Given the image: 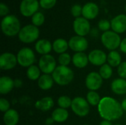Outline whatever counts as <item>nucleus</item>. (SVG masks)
I'll list each match as a JSON object with an SVG mask.
<instances>
[{
    "label": "nucleus",
    "instance_id": "obj_12",
    "mask_svg": "<svg viewBox=\"0 0 126 125\" xmlns=\"http://www.w3.org/2000/svg\"><path fill=\"white\" fill-rule=\"evenodd\" d=\"M103 78L99 73L92 71L90 72L86 78V86L90 91H96L100 89L103 85Z\"/></svg>",
    "mask_w": 126,
    "mask_h": 125
},
{
    "label": "nucleus",
    "instance_id": "obj_33",
    "mask_svg": "<svg viewBox=\"0 0 126 125\" xmlns=\"http://www.w3.org/2000/svg\"><path fill=\"white\" fill-rule=\"evenodd\" d=\"M57 0H39L40 6L45 10H49L55 7Z\"/></svg>",
    "mask_w": 126,
    "mask_h": 125
},
{
    "label": "nucleus",
    "instance_id": "obj_43",
    "mask_svg": "<svg viewBox=\"0 0 126 125\" xmlns=\"http://www.w3.org/2000/svg\"></svg>",
    "mask_w": 126,
    "mask_h": 125
},
{
    "label": "nucleus",
    "instance_id": "obj_35",
    "mask_svg": "<svg viewBox=\"0 0 126 125\" xmlns=\"http://www.w3.org/2000/svg\"><path fill=\"white\" fill-rule=\"evenodd\" d=\"M98 28L103 32L109 31V29L111 28V21L107 19H102L98 22Z\"/></svg>",
    "mask_w": 126,
    "mask_h": 125
},
{
    "label": "nucleus",
    "instance_id": "obj_8",
    "mask_svg": "<svg viewBox=\"0 0 126 125\" xmlns=\"http://www.w3.org/2000/svg\"><path fill=\"white\" fill-rule=\"evenodd\" d=\"M38 67L45 74H52L56 69V60L51 55H42L38 61Z\"/></svg>",
    "mask_w": 126,
    "mask_h": 125
},
{
    "label": "nucleus",
    "instance_id": "obj_25",
    "mask_svg": "<svg viewBox=\"0 0 126 125\" xmlns=\"http://www.w3.org/2000/svg\"><path fill=\"white\" fill-rule=\"evenodd\" d=\"M69 48V43L63 38H58L52 43V49L58 54L65 53Z\"/></svg>",
    "mask_w": 126,
    "mask_h": 125
},
{
    "label": "nucleus",
    "instance_id": "obj_24",
    "mask_svg": "<svg viewBox=\"0 0 126 125\" xmlns=\"http://www.w3.org/2000/svg\"><path fill=\"white\" fill-rule=\"evenodd\" d=\"M69 117V113L66 109L61 108H58L52 113V119H53L54 122H63L67 120Z\"/></svg>",
    "mask_w": 126,
    "mask_h": 125
},
{
    "label": "nucleus",
    "instance_id": "obj_42",
    "mask_svg": "<svg viewBox=\"0 0 126 125\" xmlns=\"http://www.w3.org/2000/svg\"><path fill=\"white\" fill-rule=\"evenodd\" d=\"M125 10H126V6H125Z\"/></svg>",
    "mask_w": 126,
    "mask_h": 125
},
{
    "label": "nucleus",
    "instance_id": "obj_18",
    "mask_svg": "<svg viewBox=\"0 0 126 125\" xmlns=\"http://www.w3.org/2000/svg\"><path fill=\"white\" fill-rule=\"evenodd\" d=\"M72 63L74 66L78 69L86 67L89 60V57L84 52H76L72 57Z\"/></svg>",
    "mask_w": 126,
    "mask_h": 125
},
{
    "label": "nucleus",
    "instance_id": "obj_38",
    "mask_svg": "<svg viewBox=\"0 0 126 125\" xmlns=\"http://www.w3.org/2000/svg\"><path fill=\"white\" fill-rule=\"evenodd\" d=\"M9 7L3 2H1L0 4V16L1 17H5L7 15H8V13H9Z\"/></svg>",
    "mask_w": 126,
    "mask_h": 125
},
{
    "label": "nucleus",
    "instance_id": "obj_31",
    "mask_svg": "<svg viewBox=\"0 0 126 125\" xmlns=\"http://www.w3.org/2000/svg\"><path fill=\"white\" fill-rule=\"evenodd\" d=\"M72 100L70 97L67 96H61L58 99V105H59V108L67 109L72 106Z\"/></svg>",
    "mask_w": 126,
    "mask_h": 125
},
{
    "label": "nucleus",
    "instance_id": "obj_23",
    "mask_svg": "<svg viewBox=\"0 0 126 125\" xmlns=\"http://www.w3.org/2000/svg\"><path fill=\"white\" fill-rule=\"evenodd\" d=\"M35 108L41 111H49L54 106V101L49 97H44L35 102Z\"/></svg>",
    "mask_w": 126,
    "mask_h": 125
},
{
    "label": "nucleus",
    "instance_id": "obj_29",
    "mask_svg": "<svg viewBox=\"0 0 126 125\" xmlns=\"http://www.w3.org/2000/svg\"><path fill=\"white\" fill-rule=\"evenodd\" d=\"M99 74L102 77L103 79H105V80L110 79L113 74L112 67L110 65L106 63L103 65L102 66H100V70H99Z\"/></svg>",
    "mask_w": 126,
    "mask_h": 125
},
{
    "label": "nucleus",
    "instance_id": "obj_15",
    "mask_svg": "<svg viewBox=\"0 0 126 125\" xmlns=\"http://www.w3.org/2000/svg\"><path fill=\"white\" fill-rule=\"evenodd\" d=\"M110 21L112 31L118 34L123 33L126 31V15L119 14Z\"/></svg>",
    "mask_w": 126,
    "mask_h": 125
},
{
    "label": "nucleus",
    "instance_id": "obj_6",
    "mask_svg": "<svg viewBox=\"0 0 126 125\" xmlns=\"http://www.w3.org/2000/svg\"><path fill=\"white\" fill-rule=\"evenodd\" d=\"M18 63L22 67H30L35 62V55L34 52L28 47L21 49L17 55Z\"/></svg>",
    "mask_w": 126,
    "mask_h": 125
},
{
    "label": "nucleus",
    "instance_id": "obj_9",
    "mask_svg": "<svg viewBox=\"0 0 126 125\" xmlns=\"http://www.w3.org/2000/svg\"><path fill=\"white\" fill-rule=\"evenodd\" d=\"M39 6L38 0H22L19 6L20 13L24 17H32L38 12Z\"/></svg>",
    "mask_w": 126,
    "mask_h": 125
},
{
    "label": "nucleus",
    "instance_id": "obj_36",
    "mask_svg": "<svg viewBox=\"0 0 126 125\" xmlns=\"http://www.w3.org/2000/svg\"><path fill=\"white\" fill-rule=\"evenodd\" d=\"M117 74L120 78L126 80V61L122 62L117 68Z\"/></svg>",
    "mask_w": 126,
    "mask_h": 125
},
{
    "label": "nucleus",
    "instance_id": "obj_1",
    "mask_svg": "<svg viewBox=\"0 0 126 125\" xmlns=\"http://www.w3.org/2000/svg\"><path fill=\"white\" fill-rule=\"evenodd\" d=\"M97 108L100 116L104 120L115 121L123 115L124 111L121 104L112 97H106L101 99Z\"/></svg>",
    "mask_w": 126,
    "mask_h": 125
},
{
    "label": "nucleus",
    "instance_id": "obj_41",
    "mask_svg": "<svg viewBox=\"0 0 126 125\" xmlns=\"http://www.w3.org/2000/svg\"><path fill=\"white\" fill-rule=\"evenodd\" d=\"M121 105H122V108H123V111H126V99L123 100V102L121 103Z\"/></svg>",
    "mask_w": 126,
    "mask_h": 125
},
{
    "label": "nucleus",
    "instance_id": "obj_34",
    "mask_svg": "<svg viewBox=\"0 0 126 125\" xmlns=\"http://www.w3.org/2000/svg\"><path fill=\"white\" fill-rule=\"evenodd\" d=\"M82 10H83V7H81V5L78 4H76L71 7L70 12L72 15L76 18L80 17V15H82Z\"/></svg>",
    "mask_w": 126,
    "mask_h": 125
},
{
    "label": "nucleus",
    "instance_id": "obj_14",
    "mask_svg": "<svg viewBox=\"0 0 126 125\" xmlns=\"http://www.w3.org/2000/svg\"><path fill=\"white\" fill-rule=\"evenodd\" d=\"M88 57L89 62L92 65L96 66H102L103 65L106 64V62L107 60L106 54L100 49L92 50L89 52Z\"/></svg>",
    "mask_w": 126,
    "mask_h": 125
},
{
    "label": "nucleus",
    "instance_id": "obj_16",
    "mask_svg": "<svg viewBox=\"0 0 126 125\" xmlns=\"http://www.w3.org/2000/svg\"><path fill=\"white\" fill-rule=\"evenodd\" d=\"M99 14L98 5L92 1L87 2L83 6L82 15L87 20H92L95 18Z\"/></svg>",
    "mask_w": 126,
    "mask_h": 125
},
{
    "label": "nucleus",
    "instance_id": "obj_13",
    "mask_svg": "<svg viewBox=\"0 0 126 125\" xmlns=\"http://www.w3.org/2000/svg\"><path fill=\"white\" fill-rule=\"evenodd\" d=\"M18 63L17 57L10 52H4L0 56V68L2 70H10Z\"/></svg>",
    "mask_w": 126,
    "mask_h": 125
},
{
    "label": "nucleus",
    "instance_id": "obj_39",
    "mask_svg": "<svg viewBox=\"0 0 126 125\" xmlns=\"http://www.w3.org/2000/svg\"><path fill=\"white\" fill-rule=\"evenodd\" d=\"M120 50L123 53L126 54V38H125L124 39L122 40L120 46Z\"/></svg>",
    "mask_w": 126,
    "mask_h": 125
},
{
    "label": "nucleus",
    "instance_id": "obj_32",
    "mask_svg": "<svg viewBox=\"0 0 126 125\" xmlns=\"http://www.w3.org/2000/svg\"><path fill=\"white\" fill-rule=\"evenodd\" d=\"M71 60H72V58H71L70 55L66 52L61 54L58 56V59L60 66H69V63H71Z\"/></svg>",
    "mask_w": 126,
    "mask_h": 125
},
{
    "label": "nucleus",
    "instance_id": "obj_11",
    "mask_svg": "<svg viewBox=\"0 0 126 125\" xmlns=\"http://www.w3.org/2000/svg\"><path fill=\"white\" fill-rule=\"evenodd\" d=\"M69 43V48L75 52H83L89 46V42L85 37L75 35L72 37Z\"/></svg>",
    "mask_w": 126,
    "mask_h": 125
},
{
    "label": "nucleus",
    "instance_id": "obj_26",
    "mask_svg": "<svg viewBox=\"0 0 126 125\" xmlns=\"http://www.w3.org/2000/svg\"><path fill=\"white\" fill-rule=\"evenodd\" d=\"M121 60H122V57L120 54L115 50L111 51L107 55L108 64L110 65L111 67H118L122 63Z\"/></svg>",
    "mask_w": 126,
    "mask_h": 125
},
{
    "label": "nucleus",
    "instance_id": "obj_4",
    "mask_svg": "<svg viewBox=\"0 0 126 125\" xmlns=\"http://www.w3.org/2000/svg\"><path fill=\"white\" fill-rule=\"evenodd\" d=\"M40 31L38 28L33 24H27L22 27L18 33L19 40L24 43H31L35 42L39 37Z\"/></svg>",
    "mask_w": 126,
    "mask_h": 125
},
{
    "label": "nucleus",
    "instance_id": "obj_21",
    "mask_svg": "<svg viewBox=\"0 0 126 125\" xmlns=\"http://www.w3.org/2000/svg\"><path fill=\"white\" fill-rule=\"evenodd\" d=\"M3 121L5 125H16L19 121V115L14 109H10L4 113Z\"/></svg>",
    "mask_w": 126,
    "mask_h": 125
},
{
    "label": "nucleus",
    "instance_id": "obj_44",
    "mask_svg": "<svg viewBox=\"0 0 126 125\" xmlns=\"http://www.w3.org/2000/svg\"></svg>",
    "mask_w": 126,
    "mask_h": 125
},
{
    "label": "nucleus",
    "instance_id": "obj_30",
    "mask_svg": "<svg viewBox=\"0 0 126 125\" xmlns=\"http://www.w3.org/2000/svg\"><path fill=\"white\" fill-rule=\"evenodd\" d=\"M31 20H32V24L38 27H40L44 24V23L45 21V17L42 13L37 12L32 16Z\"/></svg>",
    "mask_w": 126,
    "mask_h": 125
},
{
    "label": "nucleus",
    "instance_id": "obj_10",
    "mask_svg": "<svg viewBox=\"0 0 126 125\" xmlns=\"http://www.w3.org/2000/svg\"><path fill=\"white\" fill-rule=\"evenodd\" d=\"M73 29L77 35L84 37L90 32L91 25L89 20L83 17H79L76 18L73 22Z\"/></svg>",
    "mask_w": 126,
    "mask_h": 125
},
{
    "label": "nucleus",
    "instance_id": "obj_28",
    "mask_svg": "<svg viewBox=\"0 0 126 125\" xmlns=\"http://www.w3.org/2000/svg\"><path fill=\"white\" fill-rule=\"evenodd\" d=\"M86 100L90 105L92 106H98L100 102V97L98 93L94 91H90L88 92L86 95Z\"/></svg>",
    "mask_w": 126,
    "mask_h": 125
},
{
    "label": "nucleus",
    "instance_id": "obj_40",
    "mask_svg": "<svg viewBox=\"0 0 126 125\" xmlns=\"http://www.w3.org/2000/svg\"><path fill=\"white\" fill-rule=\"evenodd\" d=\"M100 125H112L111 121H108V120H103L100 123Z\"/></svg>",
    "mask_w": 126,
    "mask_h": 125
},
{
    "label": "nucleus",
    "instance_id": "obj_7",
    "mask_svg": "<svg viewBox=\"0 0 126 125\" xmlns=\"http://www.w3.org/2000/svg\"><path fill=\"white\" fill-rule=\"evenodd\" d=\"M71 108L73 113L80 117L87 116L90 111L89 104L87 100L80 97H75L72 99Z\"/></svg>",
    "mask_w": 126,
    "mask_h": 125
},
{
    "label": "nucleus",
    "instance_id": "obj_19",
    "mask_svg": "<svg viewBox=\"0 0 126 125\" xmlns=\"http://www.w3.org/2000/svg\"><path fill=\"white\" fill-rule=\"evenodd\" d=\"M111 91L118 95H123L126 94V80L123 78L115 79L111 85Z\"/></svg>",
    "mask_w": 126,
    "mask_h": 125
},
{
    "label": "nucleus",
    "instance_id": "obj_17",
    "mask_svg": "<svg viewBox=\"0 0 126 125\" xmlns=\"http://www.w3.org/2000/svg\"><path fill=\"white\" fill-rule=\"evenodd\" d=\"M35 49L38 54L41 55H48L52 51V44L47 39H41L35 43Z\"/></svg>",
    "mask_w": 126,
    "mask_h": 125
},
{
    "label": "nucleus",
    "instance_id": "obj_5",
    "mask_svg": "<svg viewBox=\"0 0 126 125\" xmlns=\"http://www.w3.org/2000/svg\"><path fill=\"white\" fill-rule=\"evenodd\" d=\"M121 38L118 33L114 31L104 32L101 35V42L103 45L109 50L114 51L120 47L121 43Z\"/></svg>",
    "mask_w": 126,
    "mask_h": 125
},
{
    "label": "nucleus",
    "instance_id": "obj_27",
    "mask_svg": "<svg viewBox=\"0 0 126 125\" xmlns=\"http://www.w3.org/2000/svg\"><path fill=\"white\" fill-rule=\"evenodd\" d=\"M41 69L38 66L32 65L27 68V76L31 80H36L40 78L41 75Z\"/></svg>",
    "mask_w": 126,
    "mask_h": 125
},
{
    "label": "nucleus",
    "instance_id": "obj_3",
    "mask_svg": "<svg viewBox=\"0 0 126 125\" xmlns=\"http://www.w3.org/2000/svg\"><path fill=\"white\" fill-rule=\"evenodd\" d=\"M52 77L55 83L63 86L72 83L74 79V72L68 66H58L52 74Z\"/></svg>",
    "mask_w": 126,
    "mask_h": 125
},
{
    "label": "nucleus",
    "instance_id": "obj_37",
    "mask_svg": "<svg viewBox=\"0 0 126 125\" xmlns=\"http://www.w3.org/2000/svg\"><path fill=\"white\" fill-rule=\"evenodd\" d=\"M10 102H8V100H7L6 99L4 98H1L0 99V111L1 112H7V111L10 110Z\"/></svg>",
    "mask_w": 126,
    "mask_h": 125
},
{
    "label": "nucleus",
    "instance_id": "obj_20",
    "mask_svg": "<svg viewBox=\"0 0 126 125\" xmlns=\"http://www.w3.org/2000/svg\"><path fill=\"white\" fill-rule=\"evenodd\" d=\"M15 86V83L7 76H4L0 78V93L1 94H6L10 92L13 87Z\"/></svg>",
    "mask_w": 126,
    "mask_h": 125
},
{
    "label": "nucleus",
    "instance_id": "obj_2",
    "mask_svg": "<svg viewBox=\"0 0 126 125\" xmlns=\"http://www.w3.org/2000/svg\"><path fill=\"white\" fill-rule=\"evenodd\" d=\"M1 28L4 35L8 37L18 35L21 29L18 18L14 15H8L4 17L1 22Z\"/></svg>",
    "mask_w": 126,
    "mask_h": 125
},
{
    "label": "nucleus",
    "instance_id": "obj_22",
    "mask_svg": "<svg viewBox=\"0 0 126 125\" xmlns=\"http://www.w3.org/2000/svg\"><path fill=\"white\" fill-rule=\"evenodd\" d=\"M54 80L52 76L49 74H44L40 77V78L38 80V87L44 91H47L52 88L54 84Z\"/></svg>",
    "mask_w": 126,
    "mask_h": 125
}]
</instances>
